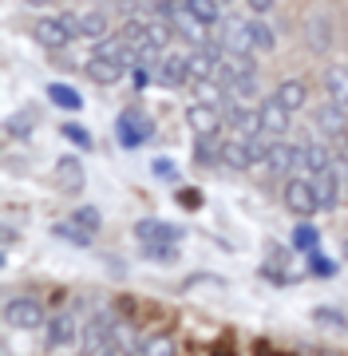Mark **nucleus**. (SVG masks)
I'll return each mask as SVG.
<instances>
[{
    "instance_id": "2f4dec72",
    "label": "nucleus",
    "mask_w": 348,
    "mask_h": 356,
    "mask_svg": "<svg viewBox=\"0 0 348 356\" xmlns=\"http://www.w3.org/2000/svg\"><path fill=\"white\" fill-rule=\"evenodd\" d=\"M254 95H258V79H233V83H226V99L254 103Z\"/></svg>"
},
{
    "instance_id": "4c0bfd02",
    "label": "nucleus",
    "mask_w": 348,
    "mask_h": 356,
    "mask_svg": "<svg viewBox=\"0 0 348 356\" xmlns=\"http://www.w3.org/2000/svg\"><path fill=\"white\" fill-rule=\"evenodd\" d=\"M273 4H277V0H245V8H249L254 16H270Z\"/></svg>"
},
{
    "instance_id": "c85d7f7f",
    "label": "nucleus",
    "mask_w": 348,
    "mask_h": 356,
    "mask_svg": "<svg viewBox=\"0 0 348 356\" xmlns=\"http://www.w3.org/2000/svg\"><path fill=\"white\" fill-rule=\"evenodd\" d=\"M60 135H64V139L72 143V147H79V151H91V147H95L91 131L83 127V123H76V119H72V123H60Z\"/></svg>"
},
{
    "instance_id": "e433bc0d",
    "label": "nucleus",
    "mask_w": 348,
    "mask_h": 356,
    "mask_svg": "<svg viewBox=\"0 0 348 356\" xmlns=\"http://www.w3.org/2000/svg\"><path fill=\"white\" fill-rule=\"evenodd\" d=\"M309 269H313V273H321V277H329V273H333V261H324V257L317 254V250H313V257H309Z\"/></svg>"
},
{
    "instance_id": "5701e85b",
    "label": "nucleus",
    "mask_w": 348,
    "mask_h": 356,
    "mask_svg": "<svg viewBox=\"0 0 348 356\" xmlns=\"http://www.w3.org/2000/svg\"><path fill=\"white\" fill-rule=\"evenodd\" d=\"M222 147H226V143H222L218 135H194V163L198 166L222 163Z\"/></svg>"
},
{
    "instance_id": "c756f323",
    "label": "nucleus",
    "mask_w": 348,
    "mask_h": 356,
    "mask_svg": "<svg viewBox=\"0 0 348 356\" xmlns=\"http://www.w3.org/2000/svg\"><path fill=\"white\" fill-rule=\"evenodd\" d=\"M313 321L324 325V329H336V332L348 329V317L340 313V309H333V305H317V309H313Z\"/></svg>"
},
{
    "instance_id": "4468645a",
    "label": "nucleus",
    "mask_w": 348,
    "mask_h": 356,
    "mask_svg": "<svg viewBox=\"0 0 348 356\" xmlns=\"http://www.w3.org/2000/svg\"><path fill=\"white\" fill-rule=\"evenodd\" d=\"M333 163H336V154H333V147H329L324 139H313V143L301 147V175H305V178H317L321 170H329Z\"/></svg>"
},
{
    "instance_id": "a19ab883",
    "label": "nucleus",
    "mask_w": 348,
    "mask_h": 356,
    "mask_svg": "<svg viewBox=\"0 0 348 356\" xmlns=\"http://www.w3.org/2000/svg\"><path fill=\"white\" fill-rule=\"evenodd\" d=\"M24 4H32V8H48V4H56V0H24Z\"/></svg>"
},
{
    "instance_id": "aec40b11",
    "label": "nucleus",
    "mask_w": 348,
    "mask_h": 356,
    "mask_svg": "<svg viewBox=\"0 0 348 356\" xmlns=\"http://www.w3.org/2000/svg\"><path fill=\"white\" fill-rule=\"evenodd\" d=\"M324 91H329V99L340 103L348 111V64H329V72H324Z\"/></svg>"
},
{
    "instance_id": "393cba45",
    "label": "nucleus",
    "mask_w": 348,
    "mask_h": 356,
    "mask_svg": "<svg viewBox=\"0 0 348 356\" xmlns=\"http://www.w3.org/2000/svg\"><path fill=\"white\" fill-rule=\"evenodd\" d=\"M305 40H309L313 51H329L333 48V24L324 16H313L309 24H305Z\"/></svg>"
},
{
    "instance_id": "6ab92c4d",
    "label": "nucleus",
    "mask_w": 348,
    "mask_h": 356,
    "mask_svg": "<svg viewBox=\"0 0 348 356\" xmlns=\"http://www.w3.org/2000/svg\"><path fill=\"white\" fill-rule=\"evenodd\" d=\"M289 119H293V111H285L281 103L273 99V95L261 103V131H265V135H273V139H285V131H289Z\"/></svg>"
},
{
    "instance_id": "b1692460",
    "label": "nucleus",
    "mask_w": 348,
    "mask_h": 356,
    "mask_svg": "<svg viewBox=\"0 0 348 356\" xmlns=\"http://www.w3.org/2000/svg\"><path fill=\"white\" fill-rule=\"evenodd\" d=\"M111 36V24H107L103 13H83L79 16V40H88V44H99V40Z\"/></svg>"
},
{
    "instance_id": "ddd939ff",
    "label": "nucleus",
    "mask_w": 348,
    "mask_h": 356,
    "mask_svg": "<svg viewBox=\"0 0 348 356\" xmlns=\"http://www.w3.org/2000/svg\"><path fill=\"white\" fill-rule=\"evenodd\" d=\"M76 337H79V329H76V317H72V313H56V317H48V325H44V348H48V353L72 348Z\"/></svg>"
},
{
    "instance_id": "9b49d317",
    "label": "nucleus",
    "mask_w": 348,
    "mask_h": 356,
    "mask_svg": "<svg viewBox=\"0 0 348 356\" xmlns=\"http://www.w3.org/2000/svg\"><path fill=\"white\" fill-rule=\"evenodd\" d=\"M313 127L321 131V139H345L348 135V111L340 103H321V107H313Z\"/></svg>"
},
{
    "instance_id": "bb28decb",
    "label": "nucleus",
    "mask_w": 348,
    "mask_h": 356,
    "mask_svg": "<svg viewBox=\"0 0 348 356\" xmlns=\"http://www.w3.org/2000/svg\"><path fill=\"white\" fill-rule=\"evenodd\" d=\"M8 139H32V131H36V111H16L8 115Z\"/></svg>"
},
{
    "instance_id": "cd10ccee",
    "label": "nucleus",
    "mask_w": 348,
    "mask_h": 356,
    "mask_svg": "<svg viewBox=\"0 0 348 356\" xmlns=\"http://www.w3.org/2000/svg\"><path fill=\"white\" fill-rule=\"evenodd\" d=\"M52 234H56V238H64V242H72V245H79V250H88V245H91V234L83 226H76L72 218H67V222H56Z\"/></svg>"
},
{
    "instance_id": "2eb2a0df",
    "label": "nucleus",
    "mask_w": 348,
    "mask_h": 356,
    "mask_svg": "<svg viewBox=\"0 0 348 356\" xmlns=\"http://www.w3.org/2000/svg\"><path fill=\"white\" fill-rule=\"evenodd\" d=\"M56 182H60L64 194H79L88 186V170H83V163H79L76 154H60L56 159Z\"/></svg>"
},
{
    "instance_id": "c9c22d12",
    "label": "nucleus",
    "mask_w": 348,
    "mask_h": 356,
    "mask_svg": "<svg viewBox=\"0 0 348 356\" xmlns=\"http://www.w3.org/2000/svg\"><path fill=\"white\" fill-rule=\"evenodd\" d=\"M297 245H305V250H317V229H309V226H297Z\"/></svg>"
},
{
    "instance_id": "72a5a7b5",
    "label": "nucleus",
    "mask_w": 348,
    "mask_h": 356,
    "mask_svg": "<svg viewBox=\"0 0 348 356\" xmlns=\"http://www.w3.org/2000/svg\"><path fill=\"white\" fill-rule=\"evenodd\" d=\"M249 28H254V44H258V51H273V48H277V36H273V28L265 24L261 16H254Z\"/></svg>"
},
{
    "instance_id": "f03ea898",
    "label": "nucleus",
    "mask_w": 348,
    "mask_h": 356,
    "mask_svg": "<svg viewBox=\"0 0 348 356\" xmlns=\"http://www.w3.org/2000/svg\"><path fill=\"white\" fill-rule=\"evenodd\" d=\"M32 40L48 51H64L72 40H79V16L60 13V16H40L32 24Z\"/></svg>"
},
{
    "instance_id": "412c9836",
    "label": "nucleus",
    "mask_w": 348,
    "mask_h": 356,
    "mask_svg": "<svg viewBox=\"0 0 348 356\" xmlns=\"http://www.w3.org/2000/svg\"><path fill=\"white\" fill-rule=\"evenodd\" d=\"M222 163L230 166V170H249V166H258L254 163V154H249V139H230L226 147H222Z\"/></svg>"
},
{
    "instance_id": "f8f14e48",
    "label": "nucleus",
    "mask_w": 348,
    "mask_h": 356,
    "mask_svg": "<svg viewBox=\"0 0 348 356\" xmlns=\"http://www.w3.org/2000/svg\"><path fill=\"white\" fill-rule=\"evenodd\" d=\"M155 83H163V88L190 83V51H163V60L155 67Z\"/></svg>"
},
{
    "instance_id": "1a4fd4ad",
    "label": "nucleus",
    "mask_w": 348,
    "mask_h": 356,
    "mask_svg": "<svg viewBox=\"0 0 348 356\" xmlns=\"http://www.w3.org/2000/svg\"><path fill=\"white\" fill-rule=\"evenodd\" d=\"M313 191H317V202H321V210H336V206H340V198H348V186H345V170H340V163H333L329 170H321V175L313 178Z\"/></svg>"
},
{
    "instance_id": "20e7f679",
    "label": "nucleus",
    "mask_w": 348,
    "mask_h": 356,
    "mask_svg": "<svg viewBox=\"0 0 348 356\" xmlns=\"http://www.w3.org/2000/svg\"><path fill=\"white\" fill-rule=\"evenodd\" d=\"M214 36L222 40L226 56H249V60H254V51H258V44H254V28H249L245 16H226Z\"/></svg>"
},
{
    "instance_id": "f257e3e1",
    "label": "nucleus",
    "mask_w": 348,
    "mask_h": 356,
    "mask_svg": "<svg viewBox=\"0 0 348 356\" xmlns=\"http://www.w3.org/2000/svg\"><path fill=\"white\" fill-rule=\"evenodd\" d=\"M131 67H135V60H131L127 44H123V36L119 32H111L107 40H99L95 48H91L88 56V79L91 83H99V88H111V83H119L123 76H131Z\"/></svg>"
},
{
    "instance_id": "473e14b6",
    "label": "nucleus",
    "mask_w": 348,
    "mask_h": 356,
    "mask_svg": "<svg viewBox=\"0 0 348 356\" xmlns=\"http://www.w3.org/2000/svg\"><path fill=\"white\" fill-rule=\"evenodd\" d=\"M72 222H76V226H83L91 238H95V234H99V226H103V214H99L95 206H79L76 214H72Z\"/></svg>"
},
{
    "instance_id": "423d86ee",
    "label": "nucleus",
    "mask_w": 348,
    "mask_h": 356,
    "mask_svg": "<svg viewBox=\"0 0 348 356\" xmlns=\"http://www.w3.org/2000/svg\"><path fill=\"white\" fill-rule=\"evenodd\" d=\"M222 115H226V127L238 131L242 139H249V135H258V131H261V103L222 99Z\"/></svg>"
},
{
    "instance_id": "f704fd0d",
    "label": "nucleus",
    "mask_w": 348,
    "mask_h": 356,
    "mask_svg": "<svg viewBox=\"0 0 348 356\" xmlns=\"http://www.w3.org/2000/svg\"><path fill=\"white\" fill-rule=\"evenodd\" d=\"M139 356H179V348H174L170 337H155V341H142Z\"/></svg>"
},
{
    "instance_id": "37998d69",
    "label": "nucleus",
    "mask_w": 348,
    "mask_h": 356,
    "mask_svg": "<svg viewBox=\"0 0 348 356\" xmlns=\"http://www.w3.org/2000/svg\"><path fill=\"white\" fill-rule=\"evenodd\" d=\"M345 261H348V238H345Z\"/></svg>"
},
{
    "instance_id": "a18cd8bd",
    "label": "nucleus",
    "mask_w": 348,
    "mask_h": 356,
    "mask_svg": "<svg viewBox=\"0 0 348 356\" xmlns=\"http://www.w3.org/2000/svg\"><path fill=\"white\" fill-rule=\"evenodd\" d=\"M222 4H226V0H222Z\"/></svg>"
},
{
    "instance_id": "7c9ffc66",
    "label": "nucleus",
    "mask_w": 348,
    "mask_h": 356,
    "mask_svg": "<svg viewBox=\"0 0 348 356\" xmlns=\"http://www.w3.org/2000/svg\"><path fill=\"white\" fill-rule=\"evenodd\" d=\"M142 257H147V261H158V266H170V261H179V245L151 242V245H142Z\"/></svg>"
},
{
    "instance_id": "dca6fc26",
    "label": "nucleus",
    "mask_w": 348,
    "mask_h": 356,
    "mask_svg": "<svg viewBox=\"0 0 348 356\" xmlns=\"http://www.w3.org/2000/svg\"><path fill=\"white\" fill-rule=\"evenodd\" d=\"M135 238H139L142 245H151V242L179 245L182 242V229L170 226V222H163V218H142V222H135Z\"/></svg>"
},
{
    "instance_id": "f3484780",
    "label": "nucleus",
    "mask_w": 348,
    "mask_h": 356,
    "mask_svg": "<svg viewBox=\"0 0 348 356\" xmlns=\"http://www.w3.org/2000/svg\"><path fill=\"white\" fill-rule=\"evenodd\" d=\"M265 166H270L273 175H285V178H293L297 170H301V147H297V143H285V139H277V147L270 151V159H265Z\"/></svg>"
},
{
    "instance_id": "4be33fe9",
    "label": "nucleus",
    "mask_w": 348,
    "mask_h": 356,
    "mask_svg": "<svg viewBox=\"0 0 348 356\" xmlns=\"http://www.w3.org/2000/svg\"><path fill=\"white\" fill-rule=\"evenodd\" d=\"M182 8L206 28H218L222 24V0H182Z\"/></svg>"
},
{
    "instance_id": "39448f33",
    "label": "nucleus",
    "mask_w": 348,
    "mask_h": 356,
    "mask_svg": "<svg viewBox=\"0 0 348 356\" xmlns=\"http://www.w3.org/2000/svg\"><path fill=\"white\" fill-rule=\"evenodd\" d=\"M281 202L289 214L297 218H313L317 210H321V202H317V191H313V178L305 175H293L289 182L281 186Z\"/></svg>"
},
{
    "instance_id": "79ce46f5",
    "label": "nucleus",
    "mask_w": 348,
    "mask_h": 356,
    "mask_svg": "<svg viewBox=\"0 0 348 356\" xmlns=\"http://www.w3.org/2000/svg\"><path fill=\"white\" fill-rule=\"evenodd\" d=\"M115 4H119V8H123V4H139V0H115Z\"/></svg>"
},
{
    "instance_id": "ea45409f",
    "label": "nucleus",
    "mask_w": 348,
    "mask_h": 356,
    "mask_svg": "<svg viewBox=\"0 0 348 356\" xmlns=\"http://www.w3.org/2000/svg\"><path fill=\"white\" fill-rule=\"evenodd\" d=\"M186 191H190V186H186ZM186 191L179 194V202H182V206H198V194H186Z\"/></svg>"
},
{
    "instance_id": "6e6552de",
    "label": "nucleus",
    "mask_w": 348,
    "mask_h": 356,
    "mask_svg": "<svg viewBox=\"0 0 348 356\" xmlns=\"http://www.w3.org/2000/svg\"><path fill=\"white\" fill-rule=\"evenodd\" d=\"M151 135H155V123H151V119L139 111V107H127V111L119 115V123H115L119 147H142Z\"/></svg>"
},
{
    "instance_id": "0eeeda50",
    "label": "nucleus",
    "mask_w": 348,
    "mask_h": 356,
    "mask_svg": "<svg viewBox=\"0 0 348 356\" xmlns=\"http://www.w3.org/2000/svg\"><path fill=\"white\" fill-rule=\"evenodd\" d=\"M4 321H8V329H20V332H32V329H44L48 325V317H44V309H40L36 297H13L4 305Z\"/></svg>"
},
{
    "instance_id": "a878e982",
    "label": "nucleus",
    "mask_w": 348,
    "mask_h": 356,
    "mask_svg": "<svg viewBox=\"0 0 348 356\" xmlns=\"http://www.w3.org/2000/svg\"><path fill=\"white\" fill-rule=\"evenodd\" d=\"M48 99L56 107H64V111H79L83 107V95L76 88H67V83H48Z\"/></svg>"
},
{
    "instance_id": "a211bd4d",
    "label": "nucleus",
    "mask_w": 348,
    "mask_h": 356,
    "mask_svg": "<svg viewBox=\"0 0 348 356\" xmlns=\"http://www.w3.org/2000/svg\"><path fill=\"white\" fill-rule=\"evenodd\" d=\"M273 99L281 103L285 111H305V107H309V83H305V79H281V83H277V91H273Z\"/></svg>"
},
{
    "instance_id": "c03bdc74",
    "label": "nucleus",
    "mask_w": 348,
    "mask_h": 356,
    "mask_svg": "<svg viewBox=\"0 0 348 356\" xmlns=\"http://www.w3.org/2000/svg\"><path fill=\"white\" fill-rule=\"evenodd\" d=\"M345 186H348V175H345Z\"/></svg>"
},
{
    "instance_id": "7ed1b4c3",
    "label": "nucleus",
    "mask_w": 348,
    "mask_h": 356,
    "mask_svg": "<svg viewBox=\"0 0 348 356\" xmlns=\"http://www.w3.org/2000/svg\"><path fill=\"white\" fill-rule=\"evenodd\" d=\"M115 313H107V309H99L95 317L83 325V332H79V344H83V356H111V348H115Z\"/></svg>"
},
{
    "instance_id": "58836bf2",
    "label": "nucleus",
    "mask_w": 348,
    "mask_h": 356,
    "mask_svg": "<svg viewBox=\"0 0 348 356\" xmlns=\"http://www.w3.org/2000/svg\"><path fill=\"white\" fill-rule=\"evenodd\" d=\"M151 170H155L158 178H174V163H167V159H155V163H151Z\"/></svg>"
},
{
    "instance_id": "9d476101",
    "label": "nucleus",
    "mask_w": 348,
    "mask_h": 356,
    "mask_svg": "<svg viewBox=\"0 0 348 356\" xmlns=\"http://www.w3.org/2000/svg\"><path fill=\"white\" fill-rule=\"evenodd\" d=\"M186 127L194 135H218L226 127V115H222V103H206V99H194L186 107Z\"/></svg>"
}]
</instances>
